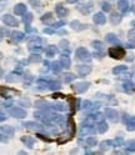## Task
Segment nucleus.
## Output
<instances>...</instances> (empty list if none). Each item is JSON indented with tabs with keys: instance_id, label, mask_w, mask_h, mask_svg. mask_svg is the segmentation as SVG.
<instances>
[{
	"instance_id": "e433bc0d",
	"label": "nucleus",
	"mask_w": 135,
	"mask_h": 155,
	"mask_svg": "<svg viewBox=\"0 0 135 155\" xmlns=\"http://www.w3.org/2000/svg\"><path fill=\"white\" fill-rule=\"evenodd\" d=\"M91 45L94 46V48H95L96 50H101V49H103V44H101L100 41H93Z\"/></svg>"
},
{
	"instance_id": "a19ab883",
	"label": "nucleus",
	"mask_w": 135,
	"mask_h": 155,
	"mask_svg": "<svg viewBox=\"0 0 135 155\" xmlns=\"http://www.w3.org/2000/svg\"><path fill=\"white\" fill-rule=\"evenodd\" d=\"M90 105H91V103H90L89 100H86V101H84V103H83V106L85 108V109H89V108H91Z\"/></svg>"
},
{
	"instance_id": "c03bdc74",
	"label": "nucleus",
	"mask_w": 135,
	"mask_h": 155,
	"mask_svg": "<svg viewBox=\"0 0 135 155\" xmlns=\"http://www.w3.org/2000/svg\"><path fill=\"white\" fill-rule=\"evenodd\" d=\"M68 41L66 40H61V41H60V46H61V48H66V46H68Z\"/></svg>"
},
{
	"instance_id": "f03ea898",
	"label": "nucleus",
	"mask_w": 135,
	"mask_h": 155,
	"mask_svg": "<svg viewBox=\"0 0 135 155\" xmlns=\"http://www.w3.org/2000/svg\"><path fill=\"white\" fill-rule=\"evenodd\" d=\"M75 55L78 59L83 60V62H90L91 60V55L85 48H78L75 51Z\"/></svg>"
},
{
	"instance_id": "4468645a",
	"label": "nucleus",
	"mask_w": 135,
	"mask_h": 155,
	"mask_svg": "<svg viewBox=\"0 0 135 155\" xmlns=\"http://www.w3.org/2000/svg\"><path fill=\"white\" fill-rule=\"evenodd\" d=\"M24 126L25 128H29V129H33V130H40L43 126H41L40 124L38 123H33V121H26V123H24Z\"/></svg>"
},
{
	"instance_id": "72a5a7b5",
	"label": "nucleus",
	"mask_w": 135,
	"mask_h": 155,
	"mask_svg": "<svg viewBox=\"0 0 135 155\" xmlns=\"http://www.w3.org/2000/svg\"><path fill=\"white\" fill-rule=\"evenodd\" d=\"M128 38H129V40L131 41V43H135V29L129 30V33H128Z\"/></svg>"
},
{
	"instance_id": "f8f14e48",
	"label": "nucleus",
	"mask_w": 135,
	"mask_h": 155,
	"mask_svg": "<svg viewBox=\"0 0 135 155\" xmlns=\"http://www.w3.org/2000/svg\"><path fill=\"white\" fill-rule=\"evenodd\" d=\"M70 26L73 28L74 30H76V31H81V30H84L86 28V25L85 24H80L78 20H74V21H71L70 23Z\"/></svg>"
},
{
	"instance_id": "2f4dec72",
	"label": "nucleus",
	"mask_w": 135,
	"mask_h": 155,
	"mask_svg": "<svg viewBox=\"0 0 135 155\" xmlns=\"http://www.w3.org/2000/svg\"><path fill=\"white\" fill-rule=\"evenodd\" d=\"M49 88L52 89V90H59L60 88V83H58V81H50L49 83Z\"/></svg>"
},
{
	"instance_id": "4be33fe9",
	"label": "nucleus",
	"mask_w": 135,
	"mask_h": 155,
	"mask_svg": "<svg viewBox=\"0 0 135 155\" xmlns=\"http://www.w3.org/2000/svg\"><path fill=\"white\" fill-rule=\"evenodd\" d=\"M105 39H106V41H108V43H110V44H116V43H119L118 38H116V35L113 34V33H110V34L106 35Z\"/></svg>"
},
{
	"instance_id": "dca6fc26",
	"label": "nucleus",
	"mask_w": 135,
	"mask_h": 155,
	"mask_svg": "<svg viewBox=\"0 0 135 155\" xmlns=\"http://www.w3.org/2000/svg\"><path fill=\"white\" fill-rule=\"evenodd\" d=\"M53 20H54V18H53L52 13H46V14H44V15L41 16V21L45 23V24H52Z\"/></svg>"
},
{
	"instance_id": "393cba45",
	"label": "nucleus",
	"mask_w": 135,
	"mask_h": 155,
	"mask_svg": "<svg viewBox=\"0 0 135 155\" xmlns=\"http://www.w3.org/2000/svg\"><path fill=\"white\" fill-rule=\"evenodd\" d=\"M111 144H113V142H111V140H104V142H101L100 143V149L103 150H108L110 147H111Z\"/></svg>"
},
{
	"instance_id": "49530a36",
	"label": "nucleus",
	"mask_w": 135,
	"mask_h": 155,
	"mask_svg": "<svg viewBox=\"0 0 135 155\" xmlns=\"http://www.w3.org/2000/svg\"><path fill=\"white\" fill-rule=\"evenodd\" d=\"M21 71H23V68L21 67H18L15 70H14V73H18V74H20Z\"/></svg>"
},
{
	"instance_id": "ddd939ff",
	"label": "nucleus",
	"mask_w": 135,
	"mask_h": 155,
	"mask_svg": "<svg viewBox=\"0 0 135 155\" xmlns=\"http://www.w3.org/2000/svg\"><path fill=\"white\" fill-rule=\"evenodd\" d=\"M23 39H24V34L20 31H14L11 34V40L14 43H19V41H21Z\"/></svg>"
},
{
	"instance_id": "6e6552de",
	"label": "nucleus",
	"mask_w": 135,
	"mask_h": 155,
	"mask_svg": "<svg viewBox=\"0 0 135 155\" xmlns=\"http://www.w3.org/2000/svg\"><path fill=\"white\" fill-rule=\"evenodd\" d=\"M55 13H57V15L59 18H64L69 14V10L65 6H63L61 4H57V5H55Z\"/></svg>"
},
{
	"instance_id": "f704fd0d",
	"label": "nucleus",
	"mask_w": 135,
	"mask_h": 155,
	"mask_svg": "<svg viewBox=\"0 0 135 155\" xmlns=\"http://www.w3.org/2000/svg\"><path fill=\"white\" fill-rule=\"evenodd\" d=\"M86 144L89 145V147H95L96 145V138H88L86 139Z\"/></svg>"
},
{
	"instance_id": "423d86ee",
	"label": "nucleus",
	"mask_w": 135,
	"mask_h": 155,
	"mask_svg": "<svg viewBox=\"0 0 135 155\" xmlns=\"http://www.w3.org/2000/svg\"><path fill=\"white\" fill-rule=\"evenodd\" d=\"M90 86V84L89 83H76V84H74L73 85V90L78 93V94H80V93H84V91H86L88 89H89Z\"/></svg>"
},
{
	"instance_id": "0eeeda50",
	"label": "nucleus",
	"mask_w": 135,
	"mask_h": 155,
	"mask_svg": "<svg viewBox=\"0 0 135 155\" xmlns=\"http://www.w3.org/2000/svg\"><path fill=\"white\" fill-rule=\"evenodd\" d=\"M105 115H106V118H108L110 121H113V123L119 120V115H118V113H116V110L110 109V108L105 109Z\"/></svg>"
},
{
	"instance_id": "39448f33",
	"label": "nucleus",
	"mask_w": 135,
	"mask_h": 155,
	"mask_svg": "<svg viewBox=\"0 0 135 155\" xmlns=\"http://www.w3.org/2000/svg\"><path fill=\"white\" fill-rule=\"evenodd\" d=\"M91 71V67L90 65H78L76 67V73L80 78H84Z\"/></svg>"
},
{
	"instance_id": "f257e3e1",
	"label": "nucleus",
	"mask_w": 135,
	"mask_h": 155,
	"mask_svg": "<svg viewBox=\"0 0 135 155\" xmlns=\"http://www.w3.org/2000/svg\"><path fill=\"white\" fill-rule=\"evenodd\" d=\"M109 56H111L113 59H123L125 56V50L120 46H114V48L109 49Z\"/></svg>"
},
{
	"instance_id": "b1692460",
	"label": "nucleus",
	"mask_w": 135,
	"mask_h": 155,
	"mask_svg": "<svg viewBox=\"0 0 135 155\" xmlns=\"http://www.w3.org/2000/svg\"><path fill=\"white\" fill-rule=\"evenodd\" d=\"M108 130V124L105 123V121H100L99 124H98V131H99V133H105V131Z\"/></svg>"
},
{
	"instance_id": "7ed1b4c3",
	"label": "nucleus",
	"mask_w": 135,
	"mask_h": 155,
	"mask_svg": "<svg viewBox=\"0 0 135 155\" xmlns=\"http://www.w3.org/2000/svg\"><path fill=\"white\" fill-rule=\"evenodd\" d=\"M3 21H4V24H6V26H11V28L19 25L18 20L13 15H10V14H5V15H3Z\"/></svg>"
},
{
	"instance_id": "9b49d317",
	"label": "nucleus",
	"mask_w": 135,
	"mask_h": 155,
	"mask_svg": "<svg viewBox=\"0 0 135 155\" xmlns=\"http://www.w3.org/2000/svg\"><path fill=\"white\" fill-rule=\"evenodd\" d=\"M118 9L120 11H128V9H129V3H128V0H119L118 1Z\"/></svg>"
},
{
	"instance_id": "3c124183",
	"label": "nucleus",
	"mask_w": 135,
	"mask_h": 155,
	"mask_svg": "<svg viewBox=\"0 0 135 155\" xmlns=\"http://www.w3.org/2000/svg\"><path fill=\"white\" fill-rule=\"evenodd\" d=\"M0 119H1V121H3L4 119H5V115H4V114H3V113H1V118H0Z\"/></svg>"
},
{
	"instance_id": "bb28decb",
	"label": "nucleus",
	"mask_w": 135,
	"mask_h": 155,
	"mask_svg": "<svg viewBox=\"0 0 135 155\" xmlns=\"http://www.w3.org/2000/svg\"><path fill=\"white\" fill-rule=\"evenodd\" d=\"M61 68H63V65H61V63H60V62H54L52 64V69H53L54 73H59L60 70H61Z\"/></svg>"
},
{
	"instance_id": "cd10ccee",
	"label": "nucleus",
	"mask_w": 135,
	"mask_h": 155,
	"mask_svg": "<svg viewBox=\"0 0 135 155\" xmlns=\"http://www.w3.org/2000/svg\"><path fill=\"white\" fill-rule=\"evenodd\" d=\"M127 67L125 65H119V67H115L113 69V73L114 74H120V73H124V71H127Z\"/></svg>"
},
{
	"instance_id": "473e14b6",
	"label": "nucleus",
	"mask_w": 135,
	"mask_h": 155,
	"mask_svg": "<svg viewBox=\"0 0 135 155\" xmlns=\"http://www.w3.org/2000/svg\"><path fill=\"white\" fill-rule=\"evenodd\" d=\"M41 60V58H40V55L39 54H36V55H31L30 58H29V62L30 63H39Z\"/></svg>"
},
{
	"instance_id": "79ce46f5",
	"label": "nucleus",
	"mask_w": 135,
	"mask_h": 155,
	"mask_svg": "<svg viewBox=\"0 0 135 155\" xmlns=\"http://www.w3.org/2000/svg\"><path fill=\"white\" fill-rule=\"evenodd\" d=\"M53 108H54V109H58V110H64V109H65V108H64L61 104H54Z\"/></svg>"
},
{
	"instance_id": "4c0bfd02",
	"label": "nucleus",
	"mask_w": 135,
	"mask_h": 155,
	"mask_svg": "<svg viewBox=\"0 0 135 155\" xmlns=\"http://www.w3.org/2000/svg\"><path fill=\"white\" fill-rule=\"evenodd\" d=\"M114 144H115V147H123V145H124V139L123 138L115 139L114 140Z\"/></svg>"
},
{
	"instance_id": "aec40b11",
	"label": "nucleus",
	"mask_w": 135,
	"mask_h": 155,
	"mask_svg": "<svg viewBox=\"0 0 135 155\" xmlns=\"http://www.w3.org/2000/svg\"><path fill=\"white\" fill-rule=\"evenodd\" d=\"M21 142L24 143V144H26V147L33 148V145H34L35 139H34V138H30V137H23V138H21Z\"/></svg>"
},
{
	"instance_id": "de8ad7c7",
	"label": "nucleus",
	"mask_w": 135,
	"mask_h": 155,
	"mask_svg": "<svg viewBox=\"0 0 135 155\" xmlns=\"http://www.w3.org/2000/svg\"><path fill=\"white\" fill-rule=\"evenodd\" d=\"M134 60V55H128V62H133Z\"/></svg>"
},
{
	"instance_id": "ea45409f",
	"label": "nucleus",
	"mask_w": 135,
	"mask_h": 155,
	"mask_svg": "<svg viewBox=\"0 0 135 155\" xmlns=\"http://www.w3.org/2000/svg\"><path fill=\"white\" fill-rule=\"evenodd\" d=\"M31 20H33V15H31V14H26V16H24V23H25V24H29Z\"/></svg>"
},
{
	"instance_id": "c9c22d12",
	"label": "nucleus",
	"mask_w": 135,
	"mask_h": 155,
	"mask_svg": "<svg viewBox=\"0 0 135 155\" xmlns=\"http://www.w3.org/2000/svg\"><path fill=\"white\" fill-rule=\"evenodd\" d=\"M127 148L129 150H131V151H134V150H135V140H130V142H127Z\"/></svg>"
},
{
	"instance_id": "9d476101",
	"label": "nucleus",
	"mask_w": 135,
	"mask_h": 155,
	"mask_svg": "<svg viewBox=\"0 0 135 155\" xmlns=\"http://www.w3.org/2000/svg\"><path fill=\"white\" fill-rule=\"evenodd\" d=\"M14 13L16 15H24L26 13V5L25 4H16L15 8H14Z\"/></svg>"
},
{
	"instance_id": "a878e982",
	"label": "nucleus",
	"mask_w": 135,
	"mask_h": 155,
	"mask_svg": "<svg viewBox=\"0 0 135 155\" xmlns=\"http://www.w3.org/2000/svg\"><path fill=\"white\" fill-rule=\"evenodd\" d=\"M6 81L8 83H16V81H19V76H18V74H10V75H8L6 76Z\"/></svg>"
},
{
	"instance_id": "7c9ffc66",
	"label": "nucleus",
	"mask_w": 135,
	"mask_h": 155,
	"mask_svg": "<svg viewBox=\"0 0 135 155\" xmlns=\"http://www.w3.org/2000/svg\"><path fill=\"white\" fill-rule=\"evenodd\" d=\"M1 133L8 134V135H13L14 134V129L10 128V126H1Z\"/></svg>"
},
{
	"instance_id": "1a4fd4ad",
	"label": "nucleus",
	"mask_w": 135,
	"mask_h": 155,
	"mask_svg": "<svg viewBox=\"0 0 135 155\" xmlns=\"http://www.w3.org/2000/svg\"><path fill=\"white\" fill-rule=\"evenodd\" d=\"M93 20H94V23L96 25H103V24H105L106 18L104 16L103 13H96L94 15V18H93Z\"/></svg>"
},
{
	"instance_id": "37998d69",
	"label": "nucleus",
	"mask_w": 135,
	"mask_h": 155,
	"mask_svg": "<svg viewBox=\"0 0 135 155\" xmlns=\"http://www.w3.org/2000/svg\"><path fill=\"white\" fill-rule=\"evenodd\" d=\"M44 33H45V34H54V30L50 29V28H45V29H44Z\"/></svg>"
},
{
	"instance_id": "5701e85b",
	"label": "nucleus",
	"mask_w": 135,
	"mask_h": 155,
	"mask_svg": "<svg viewBox=\"0 0 135 155\" xmlns=\"http://www.w3.org/2000/svg\"><path fill=\"white\" fill-rule=\"evenodd\" d=\"M76 76L71 73H66V74H63V81L64 83H71L74 79H75Z\"/></svg>"
},
{
	"instance_id": "a211bd4d",
	"label": "nucleus",
	"mask_w": 135,
	"mask_h": 155,
	"mask_svg": "<svg viewBox=\"0 0 135 155\" xmlns=\"http://www.w3.org/2000/svg\"><path fill=\"white\" fill-rule=\"evenodd\" d=\"M94 131H95V130L93 129L90 125H88V126H83V129H81V131H80V135H81V137H85V135H90V134H93Z\"/></svg>"
},
{
	"instance_id": "20e7f679",
	"label": "nucleus",
	"mask_w": 135,
	"mask_h": 155,
	"mask_svg": "<svg viewBox=\"0 0 135 155\" xmlns=\"http://www.w3.org/2000/svg\"><path fill=\"white\" fill-rule=\"evenodd\" d=\"M10 115L14 116V118H18V119H24L26 116V111L24 109H21V108H13L10 109Z\"/></svg>"
},
{
	"instance_id": "a18cd8bd",
	"label": "nucleus",
	"mask_w": 135,
	"mask_h": 155,
	"mask_svg": "<svg viewBox=\"0 0 135 155\" xmlns=\"http://www.w3.org/2000/svg\"><path fill=\"white\" fill-rule=\"evenodd\" d=\"M61 25H64V21H59V23H55V24H54V28H60Z\"/></svg>"
},
{
	"instance_id": "8fccbe9b",
	"label": "nucleus",
	"mask_w": 135,
	"mask_h": 155,
	"mask_svg": "<svg viewBox=\"0 0 135 155\" xmlns=\"http://www.w3.org/2000/svg\"><path fill=\"white\" fill-rule=\"evenodd\" d=\"M66 1H68V3H70V4H74V3H76L78 0H66Z\"/></svg>"
},
{
	"instance_id": "412c9836",
	"label": "nucleus",
	"mask_w": 135,
	"mask_h": 155,
	"mask_svg": "<svg viewBox=\"0 0 135 155\" xmlns=\"http://www.w3.org/2000/svg\"><path fill=\"white\" fill-rule=\"evenodd\" d=\"M110 21L113 23V24H119V23L122 21V15L118 13H113L110 16Z\"/></svg>"
},
{
	"instance_id": "09e8293b",
	"label": "nucleus",
	"mask_w": 135,
	"mask_h": 155,
	"mask_svg": "<svg viewBox=\"0 0 135 155\" xmlns=\"http://www.w3.org/2000/svg\"><path fill=\"white\" fill-rule=\"evenodd\" d=\"M127 48H129V49H133V48H134V45H133V44H127Z\"/></svg>"
},
{
	"instance_id": "f3484780",
	"label": "nucleus",
	"mask_w": 135,
	"mask_h": 155,
	"mask_svg": "<svg viewBox=\"0 0 135 155\" xmlns=\"http://www.w3.org/2000/svg\"><path fill=\"white\" fill-rule=\"evenodd\" d=\"M60 63H61L63 68H66V69H69L71 65V62H70V59H69V56H65V55H63L61 58H60Z\"/></svg>"
},
{
	"instance_id": "c85d7f7f",
	"label": "nucleus",
	"mask_w": 135,
	"mask_h": 155,
	"mask_svg": "<svg viewBox=\"0 0 135 155\" xmlns=\"http://www.w3.org/2000/svg\"><path fill=\"white\" fill-rule=\"evenodd\" d=\"M124 90L127 91V93H133L134 91V85L130 81H128V83H125L124 84Z\"/></svg>"
},
{
	"instance_id": "58836bf2",
	"label": "nucleus",
	"mask_w": 135,
	"mask_h": 155,
	"mask_svg": "<svg viewBox=\"0 0 135 155\" xmlns=\"http://www.w3.org/2000/svg\"><path fill=\"white\" fill-rule=\"evenodd\" d=\"M101 5H103L101 8H103V10H104V11H110V4H109V3L104 1L103 4H101Z\"/></svg>"
},
{
	"instance_id": "2eb2a0df",
	"label": "nucleus",
	"mask_w": 135,
	"mask_h": 155,
	"mask_svg": "<svg viewBox=\"0 0 135 155\" xmlns=\"http://www.w3.org/2000/svg\"><path fill=\"white\" fill-rule=\"evenodd\" d=\"M93 4L89 3V4H83V5L79 6V10H80L83 14H89L91 11V9H93Z\"/></svg>"
},
{
	"instance_id": "c756f323",
	"label": "nucleus",
	"mask_w": 135,
	"mask_h": 155,
	"mask_svg": "<svg viewBox=\"0 0 135 155\" xmlns=\"http://www.w3.org/2000/svg\"><path fill=\"white\" fill-rule=\"evenodd\" d=\"M128 129L129 130H134L135 129V116L128 119Z\"/></svg>"
},
{
	"instance_id": "6ab92c4d",
	"label": "nucleus",
	"mask_w": 135,
	"mask_h": 155,
	"mask_svg": "<svg viewBox=\"0 0 135 155\" xmlns=\"http://www.w3.org/2000/svg\"><path fill=\"white\" fill-rule=\"evenodd\" d=\"M45 54H46V56H54L55 54H57V46H55V45L46 46V49H45Z\"/></svg>"
}]
</instances>
